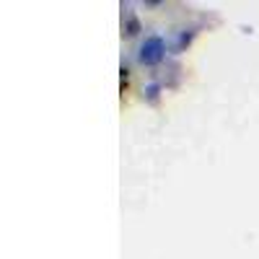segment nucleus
I'll return each instance as SVG.
<instances>
[{"mask_svg":"<svg viewBox=\"0 0 259 259\" xmlns=\"http://www.w3.org/2000/svg\"><path fill=\"white\" fill-rule=\"evenodd\" d=\"M166 55V41L161 36H148L143 45H140V62L143 65H158Z\"/></svg>","mask_w":259,"mask_h":259,"instance_id":"nucleus-1","label":"nucleus"}]
</instances>
